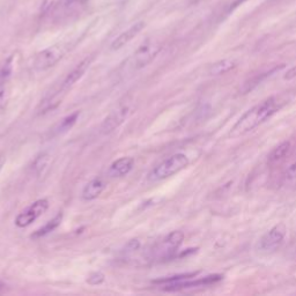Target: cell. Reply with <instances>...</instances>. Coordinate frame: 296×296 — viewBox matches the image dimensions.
<instances>
[{"label": "cell", "mask_w": 296, "mask_h": 296, "mask_svg": "<svg viewBox=\"0 0 296 296\" xmlns=\"http://www.w3.org/2000/svg\"><path fill=\"white\" fill-rule=\"evenodd\" d=\"M4 163H5V155L0 153V170H2V168L4 167Z\"/></svg>", "instance_id": "24"}, {"label": "cell", "mask_w": 296, "mask_h": 296, "mask_svg": "<svg viewBox=\"0 0 296 296\" xmlns=\"http://www.w3.org/2000/svg\"><path fill=\"white\" fill-rule=\"evenodd\" d=\"M131 114V107L128 104H122L109 114L100 126V132L102 134H110L117 130L127 119Z\"/></svg>", "instance_id": "8"}, {"label": "cell", "mask_w": 296, "mask_h": 296, "mask_svg": "<svg viewBox=\"0 0 296 296\" xmlns=\"http://www.w3.org/2000/svg\"><path fill=\"white\" fill-rule=\"evenodd\" d=\"M104 278H106V276H104L102 272H94V273H92L88 276L87 282L89 283V285L96 286V285H100V283H102L104 281Z\"/></svg>", "instance_id": "20"}, {"label": "cell", "mask_w": 296, "mask_h": 296, "mask_svg": "<svg viewBox=\"0 0 296 296\" xmlns=\"http://www.w3.org/2000/svg\"><path fill=\"white\" fill-rule=\"evenodd\" d=\"M9 100V89L6 85L0 86V107H4Z\"/></svg>", "instance_id": "21"}, {"label": "cell", "mask_w": 296, "mask_h": 296, "mask_svg": "<svg viewBox=\"0 0 296 296\" xmlns=\"http://www.w3.org/2000/svg\"><path fill=\"white\" fill-rule=\"evenodd\" d=\"M50 162V155L48 153H42L41 155L34 160L33 165H32V170L35 175H40L43 173L46 167L49 166Z\"/></svg>", "instance_id": "17"}, {"label": "cell", "mask_w": 296, "mask_h": 296, "mask_svg": "<svg viewBox=\"0 0 296 296\" xmlns=\"http://www.w3.org/2000/svg\"><path fill=\"white\" fill-rule=\"evenodd\" d=\"M280 108H281V103L275 96L268 97L263 102L256 104L237 120V123L232 128L231 135L232 137H240V135L255 130L256 127L262 125L270 117L273 116Z\"/></svg>", "instance_id": "1"}, {"label": "cell", "mask_w": 296, "mask_h": 296, "mask_svg": "<svg viewBox=\"0 0 296 296\" xmlns=\"http://www.w3.org/2000/svg\"><path fill=\"white\" fill-rule=\"evenodd\" d=\"M290 152H291V143L289 141L281 142L271 152L270 155H268V160H267L268 165L270 166L279 165V163H281L283 160H286L288 157H289Z\"/></svg>", "instance_id": "13"}, {"label": "cell", "mask_w": 296, "mask_h": 296, "mask_svg": "<svg viewBox=\"0 0 296 296\" xmlns=\"http://www.w3.org/2000/svg\"><path fill=\"white\" fill-rule=\"evenodd\" d=\"M245 2H247V0H236V2L233 4V5L231 6V9H229V10H232V11H233V10H235L237 6H240L241 4H243V3H245Z\"/></svg>", "instance_id": "23"}, {"label": "cell", "mask_w": 296, "mask_h": 296, "mask_svg": "<svg viewBox=\"0 0 296 296\" xmlns=\"http://www.w3.org/2000/svg\"><path fill=\"white\" fill-rule=\"evenodd\" d=\"M49 208V201L46 199H40L33 202L26 209L19 214L15 219V225L19 228H26L36 221L38 217L42 216Z\"/></svg>", "instance_id": "7"}, {"label": "cell", "mask_w": 296, "mask_h": 296, "mask_svg": "<svg viewBox=\"0 0 296 296\" xmlns=\"http://www.w3.org/2000/svg\"><path fill=\"white\" fill-rule=\"evenodd\" d=\"M93 57H87L81 61V63L78 64L76 67H74L71 72L67 74V77L65 78L63 81V85H61V89L65 91V89L71 88L72 86L76 85L78 81H79L81 78L85 76V73L89 68V66L92 64Z\"/></svg>", "instance_id": "9"}, {"label": "cell", "mask_w": 296, "mask_h": 296, "mask_svg": "<svg viewBox=\"0 0 296 296\" xmlns=\"http://www.w3.org/2000/svg\"><path fill=\"white\" fill-rule=\"evenodd\" d=\"M67 44H56L50 46L38 52L35 57L33 66L36 71H46V69L53 67L54 65L63 59L65 53L67 52Z\"/></svg>", "instance_id": "4"}, {"label": "cell", "mask_w": 296, "mask_h": 296, "mask_svg": "<svg viewBox=\"0 0 296 296\" xmlns=\"http://www.w3.org/2000/svg\"><path fill=\"white\" fill-rule=\"evenodd\" d=\"M161 44L157 41H147L140 45L130 59H128V66L132 71H139L152 63L161 51Z\"/></svg>", "instance_id": "3"}, {"label": "cell", "mask_w": 296, "mask_h": 296, "mask_svg": "<svg viewBox=\"0 0 296 296\" xmlns=\"http://www.w3.org/2000/svg\"><path fill=\"white\" fill-rule=\"evenodd\" d=\"M184 241V234L180 231L173 232L167 235L161 242L158 243L152 250V256L158 259L170 258Z\"/></svg>", "instance_id": "5"}, {"label": "cell", "mask_w": 296, "mask_h": 296, "mask_svg": "<svg viewBox=\"0 0 296 296\" xmlns=\"http://www.w3.org/2000/svg\"><path fill=\"white\" fill-rule=\"evenodd\" d=\"M235 61H233L231 59L219 60L217 63L211 66V68H209V74H212V76H221V74L232 71L233 68H235Z\"/></svg>", "instance_id": "16"}, {"label": "cell", "mask_w": 296, "mask_h": 296, "mask_svg": "<svg viewBox=\"0 0 296 296\" xmlns=\"http://www.w3.org/2000/svg\"><path fill=\"white\" fill-rule=\"evenodd\" d=\"M189 166V159L185 154L177 153L163 160L161 163L148 174V181L158 182L169 178Z\"/></svg>", "instance_id": "2"}, {"label": "cell", "mask_w": 296, "mask_h": 296, "mask_svg": "<svg viewBox=\"0 0 296 296\" xmlns=\"http://www.w3.org/2000/svg\"><path fill=\"white\" fill-rule=\"evenodd\" d=\"M12 72H13V61H12L11 57L0 65V86L6 85Z\"/></svg>", "instance_id": "19"}, {"label": "cell", "mask_w": 296, "mask_h": 296, "mask_svg": "<svg viewBox=\"0 0 296 296\" xmlns=\"http://www.w3.org/2000/svg\"><path fill=\"white\" fill-rule=\"evenodd\" d=\"M295 77H296V66H294V67H291L289 71L286 73V76L283 78H285V80H291V79H294Z\"/></svg>", "instance_id": "22"}, {"label": "cell", "mask_w": 296, "mask_h": 296, "mask_svg": "<svg viewBox=\"0 0 296 296\" xmlns=\"http://www.w3.org/2000/svg\"><path fill=\"white\" fill-rule=\"evenodd\" d=\"M107 184L103 178L96 177L85 185L83 193H81V197H83V199L86 201L95 200L96 198H99L101 196V193L103 192Z\"/></svg>", "instance_id": "12"}, {"label": "cell", "mask_w": 296, "mask_h": 296, "mask_svg": "<svg viewBox=\"0 0 296 296\" xmlns=\"http://www.w3.org/2000/svg\"><path fill=\"white\" fill-rule=\"evenodd\" d=\"M296 183V162L288 166L285 171L281 174V184L282 185H293Z\"/></svg>", "instance_id": "18"}, {"label": "cell", "mask_w": 296, "mask_h": 296, "mask_svg": "<svg viewBox=\"0 0 296 296\" xmlns=\"http://www.w3.org/2000/svg\"><path fill=\"white\" fill-rule=\"evenodd\" d=\"M287 228L283 224H279L272 227L265 235L259 240L258 250L265 254H271L278 250L285 241Z\"/></svg>", "instance_id": "6"}, {"label": "cell", "mask_w": 296, "mask_h": 296, "mask_svg": "<svg viewBox=\"0 0 296 296\" xmlns=\"http://www.w3.org/2000/svg\"><path fill=\"white\" fill-rule=\"evenodd\" d=\"M61 220H63V214L61 213L57 214V215L54 216L52 220H50L48 224L44 226V227H42L41 229H38L37 232H35L34 235H32V239H40V237L48 235L49 233L53 232L54 229H56L58 226L61 224Z\"/></svg>", "instance_id": "15"}, {"label": "cell", "mask_w": 296, "mask_h": 296, "mask_svg": "<svg viewBox=\"0 0 296 296\" xmlns=\"http://www.w3.org/2000/svg\"><path fill=\"white\" fill-rule=\"evenodd\" d=\"M143 28H145V22L140 21V22L134 23L133 26H131L127 30L120 34L119 36L111 43V50L122 49L123 46H125L127 43H130L132 40H133V38L137 36V35L141 32Z\"/></svg>", "instance_id": "10"}, {"label": "cell", "mask_w": 296, "mask_h": 296, "mask_svg": "<svg viewBox=\"0 0 296 296\" xmlns=\"http://www.w3.org/2000/svg\"><path fill=\"white\" fill-rule=\"evenodd\" d=\"M134 167V159L130 157L120 158L112 163L109 168V176L114 178H119L123 176H126V175L130 173V171L133 169Z\"/></svg>", "instance_id": "11"}, {"label": "cell", "mask_w": 296, "mask_h": 296, "mask_svg": "<svg viewBox=\"0 0 296 296\" xmlns=\"http://www.w3.org/2000/svg\"><path fill=\"white\" fill-rule=\"evenodd\" d=\"M79 116H80V112L76 111V112H73V114H71L69 116L65 117V118L61 119L60 122L58 123L57 125L54 126V128H53L54 134H56V135L63 134V133H65V132H67L68 130H71L74 124L77 123V120H78V118H79Z\"/></svg>", "instance_id": "14"}]
</instances>
